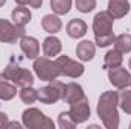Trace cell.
Returning a JSON list of instances; mask_svg holds the SVG:
<instances>
[{
	"instance_id": "e0dca14e",
	"label": "cell",
	"mask_w": 131,
	"mask_h": 129,
	"mask_svg": "<svg viewBox=\"0 0 131 129\" xmlns=\"http://www.w3.org/2000/svg\"><path fill=\"white\" fill-rule=\"evenodd\" d=\"M41 28L49 33H57V32H60V29L63 28V23H61V20H60L58 15L47 14L41 20Z\"/></svg>"
},
{
	"instance_id": "7402d4cb",
	"label": "cell",
	"mask_w": 131,
	"mask_h": 129,
	"mask_svg": "<svg viewBox=\"0 0 131 129\" xmlns=\"http://www.w3.org/2000/svg\"><path fill=\"white\" fill-rule=\"evenodd\" d=\"M20 99L26 105H32L38 100V90H34L32 87H23L20 90Z\"/></svg>"
},
{
	"instance_id": "277c9868",
	"label": "cell",
	"mask_w": 131,
	"mask_h": 129,
	"mask_svg": "<svg viewBox=\"0 0 131 129\" xmlns=\"http://www.w3.org/2000/svg\"><path fill=\"white\" fill-rule=\"evenodd\" d=\"M32 68H34V71H35V74L38 76V79L46 81V82L55 81L61 74L60 70H58L57 62L50 61L47 56H44V58H35Z\"/></svg>"
},
{
	"instance_id": "4dcf8cb0",
	"label": "cell",
	"mask_w": 131,
	"mask_h": 129,
	"mask_svg": "<svg viewBox=\"0 0 131 129\" xmlns=\"http://www.w3.org/2000/svg\"><path fill=\"white\" fill-rule=\"evenodd\" d=\"M5 3H6V0H0V8H2V6H3Z\"/></svg>"
},
{
	"instance_id": "9c48e42d",
	"label": "cell",
	"mask_w": 131,
	"mask_h": 129,
	"mask_svg": "<svg viewBox=\"0 0 131 129\" xmlns=\"http://www.w3.org/2000/svg\"><path fill=\"white\" fill-rule=\"evenodd\" d=\"M69 112H70V115L73 117V120L76 122V125H78V123H84V122L90 117V114H92L87 97L84 96L82 99H79V100H76V102H72Z\"/></svg>"
},
{
	"instance_id": "5bb4252c",
	"label": "cell",
	"mask_w": 131,
	"mask_h": 129,
	"mask_svg": "<svg viewBox=\"0 0 131 129\" xmlns=\"http://www.w3.org/2000/svg\"><path fill=\"white\" fill-rule=\"evenodd\" d=\"M66 31H67L70 38H81L87 33V24L81 18H73V20L69 21Z\"/></svg>"
},
{
	"instance_id": "1f68e13d",
	"label": "cell",
	"mask_w": 131,
	"mask_h": 129,
	"mask_svg": "<svg viewBox=\"0 0 131 129\" xmlns=\"http://www.w3.org/2000/svg\"><path fill=\"white\" fill-rule=\"evenodd\" d=\"M128 65H130V68H131V59H130V62H128Z\"/></svg>"
},
{
	"instance_id": "ba28073f",
	"label": "cell",
	"mask_w": 131,
	"mask_h": 129,
	"mask_svg": "<svg viewBox=\"0 0 131 129\" xmlns=\"http://www.w3.org/2000/svg\"><path fill=\"white\" fill-rule=\"evenodd\" d=\"M113 21H114V17L108 11L98 12L93 18V32H95V35H105V33L113 32Z\"/></svg>"
},
{
	"instance_id": "7c38bea8",
	"label": "cell",
	"mask_w": 131,
	"mask_h": 129,
	"mask_svg": "<svg viewBox=\"0 0 131 129\" xmlns=\"http://www.w3.org/2000/svg\"><path fill=\"white\" fill-rule=\"evenodd\" d=\"M84 97V90L79 84H75V82H70V84H66L64 88H63V96L61 99L64 100L66 103H72V102H76L79 99Z\"/></svg>"
},
{
	"instance_id": "9a60e30c",
	"label": "cell",
	"mask_w": 131,
	"mask_h": 129,
	"mask_svg": "<svg viewBox=\"0 0 131 129\" xmlns=\"http://www.w3.org/2000/svg\"><path fill=\"white\" fill-rule=\"evenodd\" d=\"M11 17H12V21H14V24L25 28V26H26V24L31 21V18H32V14H31V11H29L28 8H25V6H21V5H20V6L14 8V11H12Z\"/></svg>"
},
{
	"instance_id": "83f0119b",
	"label": "cell",
	"mask_w": 131,
	"mask_h": 129,
	"mask_svg": "<svg viewBox=\"0 0 131 129\" xmlns=\"http://www.w3.org/2000/svg\"><path fill=\"white\" fill-rule=\"evenodd\" d=\"M18 5H21V6H26V5H29L31 8H35V9H38V8H41V5H43V0H15Z\"/></svg>"
},
{
	"instance_id": "3957f363",
	"label": "cell",
	"mask_w": 131,
	"mask_h": 129,
	"mask_svg": "<svg viewBox=\"0 0 131 129\" xmlns=\"http://www.w3.org/2000/svg\"><path fill=\"white\" fill-rule=\"evenodd\" d=\"M21 119H23V126H26L28 129H53L55 126L53 122L37 108L26 109Z\"/></svg>"
},
{
	"instance_id": "f1b7e54d",
	"label": "cell",
	"mask_w": 131,
	"mask_h": 129,
	"mask_svg": "<svg viewBox=\"0 0 131 129\" xmlns=\"http://www.w3.org/2000/svg\"><path fill=\"white\" fill-rule=\"evenodd\" d=\"M6 125H8V115L5 112H0V129L6 128Z\"/></svg>"
},
{
	"instance_id": "6da1fadb",
	"label": "cell",
	"mask_w": 131,
	"mask_h": 129,
	"mask_svg": "<svg viewBox=\"0 0 131 129\" xmlns=\"http://www.w3.org/2000/svg\"><path fill=\"white\" fill-rule=\"evenodd\" d=\"M119 93L105 91L98 100V117L102 120L104 126L108 129L119 128Z\"/></svg>"
},
{
	"instance_id": "d6986e66",
	"label": "cell",
	"mask_w": 131,
	"mask_h": 129,
	"mask_svg": "<svg viewBox=\"0 0 131 129\" xmlns=\"http://www.w3.org/2000/svg\"><path fill=\"white\" fill-rule=\"evenodd\" d=\"M15 94H17V87L14 84H11L2 73L0 74V99L2 100H11L15 97Z\"/></svg>"
},
{
	"instance_id": "52a82bcc",
	"label": "cell",
	"mask_w": 131,
	"mask_h": 129,
	"mask_svg": "<svg viewBox=\"0 0 131 129\" xmlns=\"http://www.w3.org/2000/svg\"><path fill=\"white\" fill-rule=\"evenodd\" d=\"M57 65H58V70L63 76H67V78H79L82 76L84 73V65L79 64L78 61H73L70 59L69 56H58L57 58Z\"/></svg>"
},
{
	"instance_id": "4fadbf2b",
	"label": "cell",
	"mask_w": 131,
	"mask_h": 129,
	"mask_svg": "<svg viewBox=\"0 0 131 129\" xmlns=\"http://www.w3.org/2000/svg\"><path fill=\"white\" fill-rule=\"evenodd\" d=\"M130 11V2L128 0H108V12L114 18H122Z\"/></svg>"
},
{
	"instance_id": "5b68a950",
	"label": "cell",
	"mask_w": 131,
	"mask_h": 129,
	"mask_svg": "<svg viewBox=\"0 0 131 129\" xmlns=\"http://www.w3.org/2000/svg\"><path fill=\"white\" fill-rule=\"evenodd\" d=\"M63 88H64V84L60 82V81H50L49 85L46 87H41L38 90V100L41 103H46V105H52L58 100H61L63 96Z\"/></svg>"
},
{
	"instance_id": "f546056e",
	"label": "cell",
	"mask_w": 131,
	"mask_h": 129,
	"mask_svg": "<svg viewBox=\"0 0 131 129\" xmlns=\"http://www.w3.org/2000/svg\"><path fill=\"white\" fill-rule=\"evenodd\" d=\"M6 128H17V129H20V128H21V125H20L18 122H11V123L8 122V125H6Z\"/></svg>"
},
{
	"instance_id": "484cf974",
	"label": "cell",
	"mask_w": 131,
	"mask_h": 129,
	"mask_svg": "<svg viewBox=\"0 0 131 129\" xmlns=\"http://www.w3.org/2000/svg\"><path fill=\"white\" fill-rule=\"evenodd\" d=\"M114 40H116V36L113 32L105 33V35H95V43L99 47H108V46L114 44Z\"/></svg>"
},
{
	"instance_id": "d6a6232c",
	"label": "cell",
	"mask_w": 131,
	"mask_h": 129,
	"mask_svg": "<svg viewBox=\"0 0 131 129\" xmlns=\"http://www.w3.org/2000/svg\"><path fill=\"white\" fill-rule=\"evenodd\" d=\"M130 87H131V79H130Z\"/></svg>"
},
{
	"instance_id": "d4e9b609",
	"label": "cell",
	"mask_w": 131,
	"mask_h": 129,
	"mask_svg": "<svg viewBox=\"0 0 131 129\" xmlns=\"http://www.w3.org/2000/svg\"><path fill=\"white\" fill-rule=\"evenodd\" d=\"M58 126L61 129H73L76 126V122L70 115V112H61L58 115Z\"/></svg>"
},
{
	"instance_id": "4316f807",
	"label": "cell",
	"mask_w": 131,
	"mask_h": 129,
	"mask_svg": "<svg viewBox=\"0 0 131 129\" xmlns=\"http://www.w3.org/2000/svg\"><path fill=\"white\" fill-rule=\"evenodd\" d=\"M75 3H76V9L84 14H89L96 8V0H76Z\"/></svg>"
},
{
	"instance_id": "8992f818",
	"label": "cell",
	"mask_w": 131,
	"mask_h": 129,
	"mask_svg": "<svg viewBox=\"0 0 131 129\" xmlns=\"http://www.w3.org/2000/svg\"><path fill=\"white\" fill-rule=\"evenodd\" d=\"M25 35V28L17 26L5 18H0V43L14 44Z\"/></svg>"
},
{
	"instance_id": "836d02e7",
	"label": "cell",
	"mask_w": 131,
	"mask_h": 129,
	"mask_svg": "<svg viewBox=\"0 0 131 129\" xmlns=\"http://www.w3.org/2000/svg\"><path fill=\"white\" fill-rule=\"evenodd\" d=\"M130 128H131V125H130Z\"/></svg>"
},
{
	"instance_id": "ffe728a7",
	"label": "cell",
	"mask_w": 131,
	"mask_h": 129,
	"mask_svg": "<svg viewBox=\"0 0 131 129\" xmlns=\"http://www.w3.org/2000/svg\"><path fill=\"white\" fill-rule=\"evenodd\" d=\"M122 61H124V58H122V53H121V52H117L116 49H113V50H108V52L105 53L104 68L110 70V68L119 67V65H122Z\"/></svg>"
},
{
	"instance_id": "2e32d148",
	"label": "cell",
	"mask_w": 131,
	"mask_h": 129,
	"mask_svg": "<svg viewBox=\"0 0 131 129\" xmlns=\"http://www.w3.org/2000/svg\"><path fill=\"white\" fill-rule=\"evenodd\" d=\"M95 53H96V49H95V44L89 40L85 41H81L76 47V55L81 61H92L95 58Z\"/></svg>"
},
{
	"instance_id": "8fae6325",
	"label": "cell",
	"mask_w": 131,
	"mask_h": 129,
	"mask_svg": "<svg viewBox=\"0 0 131 129\" xmlns=\"http://www.w3.org/2000/svg\"><path fill=\"white\" fill-rule=\"evenodd\" d=\"M20 47H21L23 53H25L29 59H35V58H38V55H40V44H38L37 38H34V36L23 35V36L20 38Z\"/></svg>"
},
{
	"instance_id": "7a4b0ae2",
	"label": "cell",
	"mask_w": 131,
	"mask_h": 129,
	"mask_svg": "<svg viewBox=\"0 0 131 129\" xmlns=\"http://www.w3.org/2000/svg\"><path fill=\"white\" fill-rule=\"evenodd\" d=\"M3 76L8 81H11L15 87H20V88H23V87H32V84H34L32 73L29 70L17 65L14 61L6 65V68L3 71Z\"/></svg>"
},
{
	"instance_id": "30bf717a",
	"label": "cell",
	"mask_w": 131,
	"mask_h": 129,
	"mask_svg": "<svg viewBox=\"0 0 131 129\" xmlns=\"http://www.w3.org/2000/svg\"><path fill=\"white\" fill-rule=\"evenodd\" d=\"M108 79L111 82V85H114L116 88L122 90L125 88L127 85H130V73L127 68H122L121 65L119 67H114V68H110L108 70Z\"/></svg>"
},
{
	"instance_id": "603a6c76",
	"label": "cell",
	"mask_w": 131,
	"mask_h": 129,
	"mask_svg": "<svg viewBox=\"0 0 131 129\" xmlns=\"http://www.w3.org/2000/svg\"><path fill=\"white\" fill-rule=\"evenodd\" d=\"M50 8L57 15H66L72 8V0H50Z\"/></svg>"
},
{
	"instance_id": "cb8c5ba5",
	"label": "cell",
	"mask_w": 131,
	"mask_h": 129,
	"mask_svg": "<svg viewBox=\"0 0 131 129\" xmlns=\"http://www.w3.org/2000/svg\"><path fill=\"white\" fill-rule=\"evenodd\" d=\"M119 106L122 108L124 112L131 114V91L122 88V91L119 93Z\"/></svg>"
},
{
	"instance_id": "44dd1931",
	"label": "cell",
	"mask_w": 131,
	"mask_h": 129,
	"mask_svg": "<svg viewBox=\"0 0 131 129\" xmlns=\"http://www.w3.org/2000/svg\"><path fill=\"white\" fill-rule=\"evenodd\" d=\"M114 49L121 53H128L131 52V35L130 33H122L116 36L114 40Z\"/></svg>"
},
{
	"instance_id": "ac0fdd59",
	"label": "cell",
	"mask_w": 131,
	"mask_h": 129,
	"mask_svg": "<svg viewBox=\"0 0 131 129\" xmlns=\"http://www.w3.org/2000/svg\"><path fill=\"white\" fill-rule=\"evenodd\" d=\"M63 46H61V41L57 38V36H47L44 41H43V52H44V56H57L60 52H61Z\"/></svg>"
}]
</instances>
